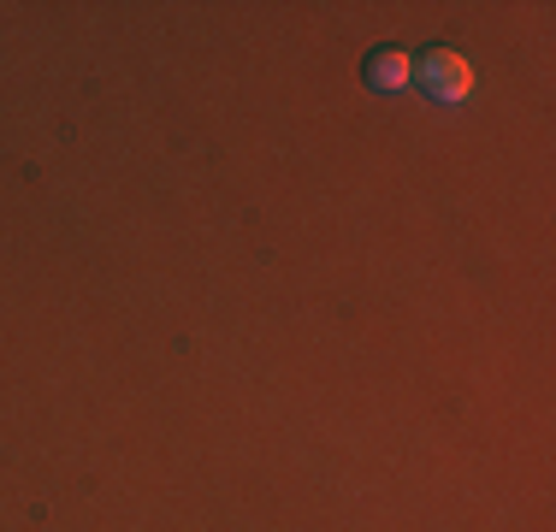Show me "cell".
Wrapping results in <instances>:
<instances>
[{"label":"cell","instance_id":"cell-1","mask_svg":"<svg viewBox=\"0 0 556 532\" xmlns=\"http://www.w3.org/2000/svg\"><path fill=\"white\" fill-rule=\"evenodd\" d=\"M415 77H420V89H427L432 101H444V106L468 101V89H473V72H468V60H462L456 48H427L415 60Z\"/></svg>","mask_w":556,"mask_h":532},{"label":"cell","instance_id":"cell-2","mask_svg":"<svg viewBox=\"0 0 556 532\" xmlns=\"http://www.w3.org/2000/svg\"><path fill=\"white\" fill-rule=\"evenodd\" d=\"M362 77H367V89H379V96H403V89L415 84V53L374 48V53H367V65H362Z\"/></svg>","mask_w":556,"mask_h":532}]
</instances>
